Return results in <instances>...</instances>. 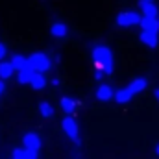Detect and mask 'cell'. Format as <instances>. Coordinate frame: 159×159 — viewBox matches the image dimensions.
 Segmentation results:
<instances>
[{"label":"cell","instance_id":"ba28073f","mask_svg":"<svg viewBox=\"0 0 159 159\" xmlns=\"http://www.w3.org/2000/svg\"><path fill=\"white\" fill-rule=\"evenodd\" d=\"M94 96H96L100 102H109V100L115 96V93H113V89H111L109 85L104 83V85H100V87L94 91Z\"/></svg>","mask_w":159,"mask_h":159},{"label":"cell","instance_id":"6da1fadb","mask_svg":"<svg viewBox=\"0 0 159 159\" xmlns=\"http://www.w3.org/2000/svg\"><path fill=\"white\" fill-rule=\"evenodd\" d=\"M93 61H94V67L106 74H111L113 72V52L109 46H104V44H98L93 48Z\"/></svg>","mask_w":159,"mask_h":159},{"label":"cell","instance_id":"5bb4252c","mask_svg":"<svg viewBox=\"0 0 159 159\" xmlns=\"http://www.w3.org/2000/svg\"><path fill=\"white\" fill-rule=\"evenodd\" d=\"M135 93L129 89V87H126V89H120L115 93V100L119 102V104H126V102H129L131 100V96H133Z\"/></svg>","mask_w":159,"mask_h":159},{"label":"cell","instance_id":"44dd1931","mask_svg":"<svg viewBox=\"0 0 159 159\" xmlns=\"http://www.w3.org/2000/svg\"><path fill=\"white\" fill-rule=\"evenodd\" d=\"M2 93H4V80L0 78V94H2Z\"/></svg>","mask_w":159,"mask_h":159},{"label":"cell","instance_id":"8fae6325","mask_svg":"<svg viewBox=\"0 0 159 159\" xmlns=\"http://www.w3.org/2000/svg\"><path fill=\"white\" fill-rule=\"evenodd\" d=\"M76 107H78V104H76L74 98H70V96H63L61 98V109H63L65 115H72L76 111Z\"/></svg>","mask_w":159,"mask_h":159},{"label":"cell","instance_id":"cb8c5ba5","mask_svg":"<svg viewBox=\"0 0 159 159\" xmlns=\"http://www.w3.org/2000/svg\"><path fill=\"white\" fill-rule=\"evenodd\" d=\"M156 154H157V156H159V144H157V148H156Z\"/></svg>","mask_w":159,"mask_h":159},{"label":"cell","instance_id":"7402d4cb","mask_svg":"<svg viewBox=\"0 0 159 159\" xmlns=\"http://www.w3.org/2000/svg\"><path fill=\"white\" fill-rule=\"evenodd\" d=\"M52 85H56V87H57V85H59V80L54 78V80H52Z\"/></svg>","mask_w":159,"mask_h":159},{"label":"cell","instance_id":"7a4b0ae2","mask_svg":"<svg viewBox=\"0 0 159 159\" xmlns=\"http://www.w3.org/2000/svg\"><path fill=\"white\" fill-rule=\"evenodd\" d=\"M28 65H30L34 70H37V72H44V70H48V69L52 67L48 56L43 54V52H35V54H32V56L28 57Z\"/></svg>","mask_w":159,"mask_h":159},{"label":"cell","instance_id":"30bf717a","mask_svg":"<svg viewBox=\"0 0 159 159\" xmlns=\"http://www.w3.org/2000/svg\"><path fill=\"white\" fill-rule=\"evenodd\" d=\"M15 159H35L39 156V152H34V150H30V148H15L13 150V154H11Z\"/></svg>","mask_w":159,"mask_h":159},{"label":"cell","instance_id":"3957f363","mask_svg":"<svg viewBox=\"0 0 159 159\" xmlns=\"http://www.w3.org/2000/svg\"><path fill=\"white\" fill-rule=\"evenodd\" d=\"M61 126H63V131L67 133V137L70 139V141H74V143H78L80 141V128H78V122L76 119L72 117V115H65V119L61 120Z\"/></svg>","mask_w":159,"mask_h":159},{"label":"cell","instance_id":"9c48e42d","mask_svg":"<svg viewBox=\"0 0 159 159\" xmlns=\"http://www.w3.org/2000/svg\"><path fill=\"white\" fill-rule=\"evenodd\" d=\"M141 28H143V30H150V32L159 34V20H157V17H144V15H143Z\"/></svg>","mask_w":159,"mask_h":159},{"label":"cell","instance_id":"8992f818","mask_svg":"<svg viewBox=\"0 0 159 159\" xmlns=\"http://www.w3.org/2000/svg\"><path fill=\"white\" fill-rule=\"evenodd\" d=\"M139 39H141L143 44H146L148 48H156V46H157V43H159L157 34H156V32H150V30H143V32H141V35H139Z\"/></svg>","mask_w":159,"mask_h":159},{"label":"cell","instance_id":"e0dca14e","mask_svg":"<svg viewBox=\"0 0 159 159\" xmlns=\"http://www.w3.org/2000/svg\"><path fill=\"white\" fill-rule=\"evenodd\" d=\"M9 61L13 63L15 70H20V69H26V67H28V57H24V56H20V54H13Z\"/></svg>","mask_w":159,"mask_h":159},{"label":"cell","instance_id":"603a6c76","mask_svg":"<svg viewBox=\"0 0 159 159\" xmlns=\"http://www.w3.org/2000/svg\"><path fill=\"white\" fill-rule=\"evenodd\" d=\"M154 96L157 98V102H159V89H156V91H154Z\"/></svg>","mask_w":159,"mask_h":159},{"label":"cell","instance_id":"ffe728a7","mask_svg":"<svg viewBox=\"0 0 159 159\" xmlns=\"http://www.w3.org/2000/svg\"><path fill=\"white\" fill-rule=\"evenodd\" d=\"M6 54H7V48H6V44H2V43H0V59H2Z\"/></svg>","mask_w":159,"mask_h":159},{"label":"cell","instance_id":"4fadbf2b","mask_svg":"<svg viewBox=\"0 0 159 159\" xmlns=\"http://www.w3.org/2000/svg\"><path fill=\"white\" fill-rule=\"evenodd\" d=\"M34 72H35V70H34L30 65H28L26 69L17 70V80H19V83H22V85H24V83H30V81H32V76H34Z\"/></svg>","mask_w":159,"mask_h":159},{"label":"cell","instance_id":"9a60e30c","mask_svg":"<svg viewBox=\"0 0 159 159\" xmlns=\"http://www.w3.org/2000/svg\"><path fill=\"white\" fill-rule=\"evenodd\" d=\"M13 72H15V67H13L11 61H2V63H0V78L2 80L11 78Z\"/></svg>","mask_w":159,"mask_h":159},{"label":"cell","instance_id":"277c9868","mask_svg":"<svg viewBox=\"0 0 159 159\" xmlns=\"http://www.w3.org/2000/svg\"><path fill=\"white\" fill-rule=\"evenodd\" d=\"M143 17L135 11H122L117 15V24L122 28H129V26H135V24H141Z\"/></svg>","mask_w":159,"mask_h":159},{"label":"cell","instance_id":"2e32d148","mask_svg":"<svg viewBox=\"0 0 159 159\" xmlns=\"http://www.w3.org/2000/svg\"><path fill=\"white\" fill-rule=\"evenodd\" d=\"M30 85H32L34 89H37V91H39V89H44V87H46V78L43 76V72H37V70H35L34 76H32Z\"/></svg>","mask_w":159,"mask_h":159},{"label":"cell","instance_id":"7c38bea8","mask_svg":"<svg viewBox=\"0 0 159 159\" xmlns=\"http://www.w3.org/2000/svg\"><path fill=\"white\" fill-rule=\"evenodd\" d=\"M50 34H52V37H57V39H61V37H67V34H69V28H67L63 22H54V24L50 26Z\"/></svg>","mask_w":159,"mask_h":159},{"label":"cell","instance_id":"d6986e66","mask_svg":"<svg viewBox=\"0 0 159 159\" xmlns=\"http://www.w3.org/2000/svg\"><path fill=\"white\" fill-rule=\"evenodd\" d=\"M39 113L44 117V119H50L52 115H54V107H52V104L50 102H39Z\"/></svg>","mask_w":159,"mask_h":159},{"label":"cell","instance_id":"ac0fdd59","mask_svg":"<svg viewBox=\"0 0 159 159\" xmlns=\"http://www.w3.org/2000/svg\"><path fill=\"white\" fill-rule=\"evenodd\" d=\"M146 85H148L146 78H135L131 83H129V85H128V87H129V89H131V91L137 94V93H143V91L146 89Z\"/></svg>","mask_w":159,"mask_h":159},{"label":"cell","instance_id":"52a82bcc","mask_svg":"<svg viewBox=\"0 0 159 159\" xmlns=\"http://www.w3.org/2000/svg\"><path fill=\"white\" fill-rule=\"evenodd\" d=\"M139 7H141V11H143L144 17H157L159 15L154 0H141V2H139Z\"/></svg>","mask_w":159,"mask_h":159},{"label":"cell","instance_id":"5b68a950","mask_svg":"<svg viewBox=\"0 0 159 159\" xmlns=\"http://www.w3.org/2000/svg\"><path fill=\"white\" fill-rule=\"evenodd\" d=\"M22 144H24L26 148L34 150V152H39L41 150V137L37 135V133L30 131V133H26V135L22 137Z\"/></svg>","mask_w":159,"mask_h":159}]
</instances>
